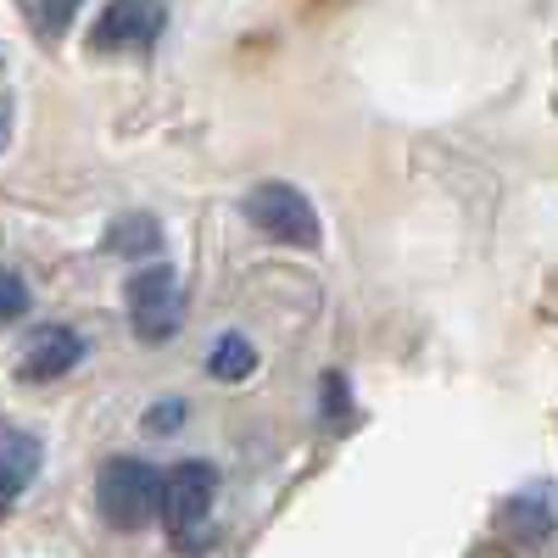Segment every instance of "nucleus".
<instances>
[{
  "instance_id": "423d86ee",
  "label": "nucleus",
  "mask_w": 558,
  "mask_h": 558,
  "mask_svg": "<svg viewBox=\"0 0 558 558\" xmlns=\"http://www.w3.org/2000/svg\"><path fill=\"white\" fill-rule=\"evenodd\" d=\"M168 28L162 7H140V0H123V7H107L96 17V51H151Z\"/></svg>"
},
{
  "instance_id": "1a4fd4ad",
  "label": "nucleus",
  "mask_w": 558,
  "mask_h": 558,
  "mask_svg": "<svg viewBox=\"0 0 558 558\" xmlns=\"http://www.w3.org/2000/svg\"><path fill=\"white\" fill-rule=\"evenodd\" d=\"M252 368H257V352L246 336H218V347L207 352V375L223 380V386H235V380H252Z\"/></svg>"
},
{
  "instance_id": "7ed1b4c3",
  "label": "nucleus",
  "mask_w": 558,
  "mask_h": 558,
  "mask_svg": "<svg viewBox=\"0 0 558 558\" xmlns=\"http://www.w3.org/2000/svg\"><path fill=\"white\" fill-rule=\"evenodd\" d=\"M246 218L279 246H302V252L318 246V207L296 191V184H279V179L257 184L246 196Z\"/></svg>"
},
{
  "instance_id": "2eb2a0df",
  "label": "nucleus",
  "mask_w": 558,
  "mask_h": 558,
  "mask_svg": "<svg viewBox=\"0 0 558 558\" xmlns=\"http://www.w3.org/2000/svg\"><path fill=\"white\" fill-rule=\"evenodd\" d=\"M7 140H12V107L0 101V151H7Z\"/></svg>"
},
{
  "instance_id": "39448f33",
  "label": "nucleus",
  "mask_w": 558,
  "mask_h": 558,
  "mask_svg": "<svg viewBox=\"0 0 558 558\" xmlns=\"http://www.w3.org/2000/svg\"><path fill=\"white\" fill-rule=\"evenodd\" d=\"M84 357V336L73 330V324H39V330H28L23 341V363H17V375L45 386V380H62L73 375Z\"/></svg>"
},
{
  "instance_id": "dca6fc26",
  "label": "nucleus",
  "mask_w": 558,
  "mask_h": 558,
  "mask_svg": "<svg viewBox=\"0 0 558 558\" xmlns=\"http://www.w3.org/2000/svg\"><path fill=\"white\" fill-rule=\"evenodd\" d=\"M470 558H508L502 547H481V553H470Z\"/></svg>"
},
{
  "instance_id": "ddd939ff",
  "label": "nucleus",
  "mask_w": 558,
  "mask_h": 558,
  "mask_svg": "<svg viewBox=\"0 0 558 558\" xmlns=\"http://www.w3.org/2000/svg\"><path fill=\"white\" fill-rule=\"evenodd\" d=\"M184 418V402H157L151 413H146V430H173Z\"/></svg>"
},
{
  "instance_id": "9d476101",
  "label": "nucleus",
  "mask_w": 558,
  "mask_h": 558,
  "mask_svg": "<svg viewBox=\"0 0 558 558\" xmlns=\"http://www.w3.org/2000/svg\"><path fill=\"white\" fill-rule=\"evenodd\" d=\"M508 525H514V536H520L525 547H542L547 531H553V508H547L536 492H525V497L508 502Z\"/></svg>"
},
{
  "instance_id": "f257e3e1",
  "label": "nucleus",
  "mask_w": 558,
  "mask_h": 558,
  "mask_svg": "<svg viewBox=\"0 0 558 558\" xmlns=\"http://www.w3.org/2000/svg\"><path fill=\"white\" fill-rule=\"evenodd\" d=\"M96 502L112 531H140L162 514V470L140 458H107L96 475Z\"/></svg>"
},
{
  "instance_id": "9b49d317",
  "label": "nucleus",
  "mask_w": 558,
  "mask_h": 558,
  "mask_svg": "<svg viewBox=\"0 0 558 558\" xmlns=\"http://www.w3.org/2000/svg\"><path fill=\"white\" fill-rule=\"evenodd\" d=\"M23 17H28V28H39V39H57V34L73 28L78 7L73 0H62V7H23Z\"/></svg>"
},
{
  "instance_id": "6e6552de",
  "label": "nucleus",
  "mask_w": 558,
  "mask_h": 558,
  "mask_svg": "<svg viewBox=\"0 0 558 558\" xmlns=\"http://www.w3.org/2000/svg\"><path fill=\"white\" fill-rule=\"evenodd\" d=\"M107 252H118V257H134V263L157 257V252H162V229H157V218H140V213L118 218V223L107 229Z\"/></svg>"
},
{
  "instance_id": "20e7f679",
  "label": "nucleus",
  "mask_w": 558,
  "mask_h": 558,
  "mask_svg": "<svg viewBox=\"0 0 558 558\" xmlns=\"http://www.w3.org/2000/svg\"><path fill=\"white\" fill-rule=\"evenodd\" d=\"M129 324L140 341H168L184 324V291L168 263H151L129 279Z\"/></svg>"
},
{
  "instance_id": "0eeeda50",
  "label": "nucleus",
  "mask_w": 558,
  "mask_h": 558,
  "mask_svg": "<svg viewBox=\"0 0 558 558\" xmlns=\"http://www.w3.org/2000/svg\"><path fill=\"white\" fill-rule=\"evenodd\" d=\"M39 463H45V447H39V436H28V430H12V425H0V508H7V502H17V497L34 486Z\"/></svg>"
},
{
  "instance_id": "4468645a",
  "label": "nucleus",
  "mask_w": 558,
  "mask_h": 558,
  "mask_svg": "<svg viewBox=\"0 0 558 558\" xmlns=\"http://www.w3.org/2000/svg\"><path fill=\"white\" fill-rule=\"evenodd\" d=\"M336 408H347V380L324 375V418H336Z\"/></svg>"
},
{
  "instance_id": "f03ea898",
  "label": "nucleus",
  "mask_w": 558,
  "mask_h": 558,
  "mask_svg": "<svg viewBox=\"0 0 558 558\" xmlns=\"http://www.w3.org/2000/svg\"><path fill=\"white\" fill-rule=\"evenodd\" d=\"M213 492H218V475H213V463H202V458H184V463H173V470L162 475V520H168L179 553L202 547L196 531L207 525Z\"/></svg>"
},
{
  "instance_id": "f8f14e48",
  "label": "nucleus",
  "mask_w": 558,
  "mask_h": 558,
  "mask_svg": "<svg viewBox=\"0 0 558 558\" xmlns=\"http://www.w3.org/2000/svg\"><path fill=\"white\" fill-rule=\"evenodd\" d=\"M28 313V286L12 274V268H0V324H12Z\"/></svg>"
}]
</instances>
